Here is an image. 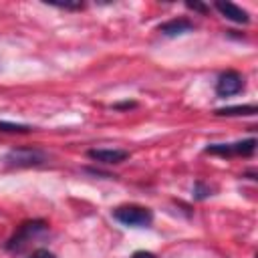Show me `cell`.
I'll return each instance as SVG.
<instances>
[{"instance_id":"1","label":"cell","mask_w":258,"mask_h":258,"mask_svg":"<svg viewBox=\"0 0 258 258\" xmlns=\"http://www.w3.org/2000/svg\"><path fill=\"white\" fill-rule=\"evenodd\" d=\"M2 161L10 167H38L46 163V153L36 147H14L2 157Z\"/></svg>"},{"instance_id":"2","label":"cell","mask_w":258,"mask_h":258,"mask_svg":"<svg viewBox=\"0 0 258 258\" xmlns=\"http://www.w3.org/2000/svg\"><path fill=\"white\" fill-rule=\"evenodd\" d=\"M113 218L129 228H145L151 224L153 214L151 210L143 208V206H135V204H127V206H119L113 210Z\"/></svg>"},{"instance_id":"3","label":"cell","mask_w":258,"mask_h":258,"mask_svg":"<svg viewBox=\"0 0 258 258\" xmlns=\"http://www.w3.org/2000/svg\"><path fill=\"white\" fill-rule=\"evenodd\" d=\"M46 228H48V226H46L44 220H28V222L20 224L18 230L12 234V238L6 242V250H10V252L22 250L32 238H36L38 234L46 232Z\"/></svg>"},{"instance_id":"4","label":"cell","mask_w":258,"mask_h":258,"mask_svg":"<svg viewBox=\"0 0 258 258\" xmlns=\"http://www.w3.org/2000/svg\"><path fill=\"white\" fill-rule=\"evenodd\" d=\"M204 151L212 155H222V157H230V155L248 157L256 151V139H246V141H236V143H212Z\"/></svg>"},{"instance_id":"5","label":"cell","mask_w":258,"mask_h":258,"mask_svg":"<svg viewBox=\"0 0 258 258\" xmlns=\"http://www.w3.org/2000/svg\"><path fill=\"white\" fill-rule=\"evenodd\" d=\"M242 87H244L242 75L236 73V71H226L216 81V95L222 97V99H226V97H232V95L240 93Z\"/></svg>"},{"instance_id":"6","label":"cell","mask_w":258,"mask_h":258,"mask_svg":"<svg viewBox=\"0 0 258 258\" xmlns=\"http://www.w3.org/2000/svg\"><path fill=\"white\" fill-rule=\"evenodd\" d=\"M87 155H89L93 161H97V163H107V165H111V163H121V161H125V159L129 157V151H125V149H89Z\"/></svg>"},{"instance_id":"7","label":"cell","mask_w":258,"mask_h":258,"mask_svg":"<svg viewBox=\"0 0 258 258\" xmlns=\"http://www.w3.org/2000/svg\"><path fill=\"white\" fill-rule=\"evenodd\" d=\"M214 8H216L224 18H228V20H232V22H236V24H248V22H250L248 12H246L244 8L232 4V2H216Z\"/></svg>"},{"instance_id":"8","label":"cell","mask_w":258,"mask_h":258,"mask_svg":"<svg viewBox=\"0 0 258 258\" xmlns=\"http://www.w3.org/2000/svg\"><path fill=\"white\" fill-rule=\"evenodd\" d=\"M157 30H159L163 36H181V34L194 30V22L187 20V18H173V20H167V22L159 24Z\"/></svg>"},{"instance_id":"9","label":"cell","mask_w":258,"mask_h":258,"mask_svg":"<svg viewBox=\"0 0 258 258\" xmlns=\"http://www.w3.org/2000/svg\"><path fill=\"white\" fill-rule=\"evenodd\" d=\"M256 107L254 105H236V107H224V109H216V115H226V117H236V115H256Z\"/></svg>"},{"instance_id":"10","label":"cell","mask_w":258,"mask_h":258,"mask_svg":"<svg viewBox=\"0 0 258 258\" xmlns=\"http://www.w3.org/2000/svg\"><path fill=\"white\" fill-rule=\"evenodd\" d=\"M34 127L24 125V123H10V121H0V131L4 133H30Z\"/></svg>"},{"instance_id":"11","label":"cell","mask_w":258,"mask_h":258,"mask_svg":"<svg viewBox=\"0 0 258 258\" xmlns=\"http://www.w3.org/2000/svg\"><path fill=\"white\" fill-rule=\"evenodd\" d=\"M28 258H56L52 252H48V250H44V248H40V250H36V252H32Z\"/></svg>"},{"instance_id":"12","label":"cell","mask_w":258,"mask_h":258,"mask_svg":"<svg viewBox=\"0 0 258 258\" xmlns=\"http://www.w3.org/2000/svg\"><path fill=\"white\" fill-rule=\"evenodd\" d=\"M185 6H187L189 10H198V12H208V6L200 4V2H187Z\"/></svg>"},{"instance_id":"13","label":"cell","mask_w":258,"mask_h":258,"mask_svg":"<svg viewBox=\"0 0 258 258\" xmlns=\"http://www.w3.org/2000/svg\"><path fill=\"white\" fill-rule=\"evenodd\" d=\"M131 258H155V254H151L147 250H137V252H133Z\"/></svg>"},{"instance_id":"14","label":"cell","mask_w":258,"mask_h":258,"mask_svg":"<svg viewBox=\"0 0 258 258\" xmlns=\"http://www.w3.org/2000/svg\"><path fill=\"white\" fill-rule=\"evenodd\" d=\"M127 107H135V103H121V105H115V109H127Z\"/></svg>"}]
</instances>
